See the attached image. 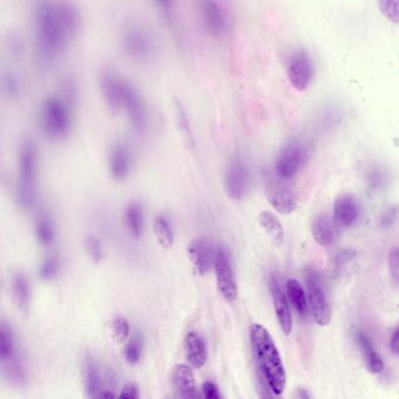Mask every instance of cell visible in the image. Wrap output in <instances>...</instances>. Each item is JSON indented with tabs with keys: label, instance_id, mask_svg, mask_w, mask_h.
<instances>
[{
	"label": "cell",
	"instance_id": "obj_34",
	"mask_svg": "<svg viewBox=\"0 0 399 399\" xmlns=\"http://www.w3.org/2000/svg\"><path fill=\"white\" fill-rule=\"evenodd\" d=\"M380 12L392 23H399V0H378Z\"/></svg>",
	"mask_w": 399,
	"mask_h": 399
},
{
	"label": "cell",
	"instance_id": "obj_8",
	"mask_svg": "<svg viewBox=\"0 0 399 399\" xmlns=\"http://www.w3.org/2000/svg\"><path fill=\"white\" fill-rule=\"evenodd\" d=\"M307 153V147L302 142L294 141L285 147L275 164L277 177L285 180L293 178L305 163Z\"/></svg>",
	"mask_w": 399,
	"mask_h": 399
},
{
	"label": "cell",
	"instance_id": "obj_21",
	"mask_svg": "<svg viewBox=\"0 0 399 399\" xmlns=\"http://www.w3.org/2000/svg\"><path fill=\"white\" fill-rule=\"evenodd\" d=\"M13 301L21 313L26 314L31 303V288L26 275L17 273L12 280Z\"/></svg>",
	"mask_w": 399,
	"mask_h": 399
},
{
	"label": "cell",
	"instance_id": "obj_26",
	"mask_svg": "<svg viewBox=\"0 0 399 399\" xmlns=\"http://www.w3.org/2000/svg\"><path fill=\"white\" fill-rule=\"evenodd\" d=\"M287 295H288V298H290V302L296 312L302 316H305L308 313V305H307L305 290L298 280H294V279L288 280L287 282Z\"/></svg>",
	"mask_w": 399,
	"mask_h": 399
},
{
	"label": "cell",
	"instance_id": "obj_4",
	"mask_svg": "<svg viewBox=\"0 0 399 399\" xmlns=\"http://www.w3.org/2000/svg\"><path fill=\"white\" fill-rule=\"evenodd\" d=\"M38 153L33 142H25L20 150L19 180L17 186V202L24 210L33 206L36 200Z\"/></svg>",
	"mask_w": 399,
	"mask_h": 399
},
{
	"label": "cell",
	"instance_id": "obj_28",
	"mask_svg": "<svg viewBox=\"0 0 399 399\" xmlns=\"http://www.w3.org/2000/svg\"><path fill=\"white\" fill-rule=\"evenodd\" d=\"M17 354L16 343L11 327L3 322L0 329V358L5 363Z\"/></svg>",
	"mask_w": 399,
	"mask_h": 399
},
{
	"label": "cell",
	"instance_id": "obj_9",
	"mask_svg": "<svg viewBox=\"0 0 399 399\" xmlns=\"http://www.w3.org/2000/svg\"><path fill=\"white\" fill-rule=\"evenodd\" d=\"M287 73L290 83L299 91L307 89L314 78L313 60L305 50L294 52L290 55L287 66Z\"/></svg>",
	"mask_w": 399,
	"mask_h": 399
},
{
	"label": "cell",
	"instance_id": "obj_16",
	"mask_svg": "<svg viewBox=\"0 0 399 399\" xmlns=\"http://www.w3.org/2000/svg\"><path fill=\"white\" fill-rule=\"evenodd\" d=\"M360 217V205L356 197L343 193L337 197L334 205V223L337 227H349Z\"/></svg>",
	"mask_w": 399,
	"mask_h": 399
},
{
	"label": "cell",
	"instance_id": "obj_22",
	"mask_svg": "<svg viewBox=\"0 0 399 399\" xmlns=\"http://www.w3.org/2000/svg\"><path fill=\"white\" fill-rule=\"evenodd\" d=\"M334 220L328 215H319L312 224V233L317 244L321 246H329L334 241L335 231H334Z\"/></svg>",
	"mask_w": 399,
	"mask_h": 399
},
{
	"label": "cell",
	"instance_id": "obj_12",
	"mask_svg": "<svg viewBox=\"0 0 399 399\" xmlns=\"http://www.w3.org/2000/svg\"><path fill=\"white\" fill-rule=\"evenodd\" d=\"M307 286H308V299H310V310L313 313L314 320L320 325H328L332 319V312L325 298V292L322 290L321 283L314 273L310 274L307 279Z\"/></svg>",
	"mask_w": 399,
	"mask_h": 399
},
{
	"label": "cell",
	"instance_id": "obj_32",
	"mask_svg": "<svg viewBox=\"0 0 399 399\" xmlns=\"http://www.w3.org/2000/svg\"><path fill=\"white\" fill-rule=\"evenodd\" d=\"M109 333L116 343H125L130 335L129 322L125 317H116L110 322Z\"/></svg>",
	"mask_w": 399,
	"mask_h": 399
},
{
	"label": "cell",
	"instance_id": "obj_6",
	"mask_svg": "<svg viewBox=\"0 0 399 399\" xmlns=\"http://www.w3.org/2000/svg\"><path fill=\"white\" fill-rule=\"evenodd\" d=\"M204 28L215 38H223L231 31L232 17L222 0H200Z\"/></svg>",
	"mask_w": 399,
	"mask_h": 399
},
{
	"label": "cell",
	"instance_id": "obj_17",
	"mask_svg": "<svg viewBox=\"0 0 399 399\" xmlns=\"http://www.w3.org/2000/svg\"><path fill=\"white\" fill-rule=\"evenodd\" d=\"M171 383L177 395L182 398H197L196 380L191 367L186 364H177L171 370Z\"/></svg>",
	"mask_w": 399,
	"mask_h": 399
},
{
	"label": "cell",
	"instance_id": "obj_24",
	"mask_svg": "<svg viewBox=\"0 0 399 399\" xmlns=\"http://www.w3.org/2000/svg\"><path fill=\"white\" fill-rule=\"evenodd\" d=\"M357 342L363 352L364 358H365L369 370L374 374H380L383 371V360L374 348L371 340L365 334L360 333L357 334Z\"/></svg>",
	"mask_w": 399,
	"mask_h": 399
},
{
	"label": "cell",
	"instance_id": "obj_20",
	"mask_svg": "<svg viewBox=\"0 0 399 399\" xmlns=\"http://www.w3.org/2000/svg\"><path fill=\"white\" fill-rule=\"evenodd\" d=\"M83 377L85 390L88 397H101L102 380L98 367L94 358L87 354L83 363Z\"/></svg>",
	"mask_w": 399,
	"mask_h": 399
},
{
	"label": "cell",
	"instance_id": "obj_39",
	"mask_svg": "<svg viewBox=\"0 0 399 399\" xmlns=\"http://www.w3.org/2000/svg\"><path fill=\"white\" fill-rule=\"evenodd\" d=\"M202 391H203L204 397H206L208 399H219L222 397L219 389L213 382H205V383H203Z\"/></svg>",
	"mask_w": 399,
	"mask_h": 399
},
{
	"label": "cell",
	"instance_id": "obj_37",
	"mask_svg": "<svg viewBox=\"0 0 399 399\" xmlns=\"http://www.w3.org/2000/svg\"><path fill=\"white\" fill-rule=\"evenodd\" d=\"M389 270L392 280L399 285V247L392 248L389 253Z\"/></svg>",
	"mask_w": 399,
	"mask_h": 399
},
{
	"label": "cell",
	"instance_id": "obj_11",
	"mask_svg": "<svg viewBox=\"0 0 399 399\" xmlns=\"http://www.w3.org/2000/svg\"><path fill=\"white\" fill-rule=\"evenodd\" d=\"M266 196L275 211L281 215H290L296 208L295 193L282 178L267 182Z\"/></svg>",
	"mask_w": 399,
	"mask_h": 399
},
{
	"label": "cell",
	"instance_id": "obj_7",
	"mask_svg": "<svg viewBox=\"0 0 399 399\" xmlns=\"http://www.w3.org/2000/svg\"><path fill=\"white\" fill-rule=\"evenodd\" d=\"M215 278L222 296L226 301L235 302L238 298V286L232 270L230 257L223 247H218L215 257Z\"/></svg>",
	"mask_w": 399,
	"mask_h": 399
},
{
	"label": "cell",
	"instance_id": "obj_14",
	"mask_svg": "<svg viewBox=\"0 0 399 399\" xmlns=\"http://www.w3.org/2000/svg\"><path fill=\"white\" fill-rule=\"evenodd\" d=\"M188 255L192 266L200 277L206 274L212 263H215V252L208 239H195L188 247Z\"/></svg>",
	"mask_w": 399,
	"mask_h": 399
},
{
	"label": "cell",
	"instance_id": "obj_29",
	"mask_svg": "<svg viewBox=\"0 0 399 399\" xmlns=\"http://www.w3.org/2000/svg\"><path fill=\"white\" fill-rule=\"evenodd\" d=\"M3 364H4L6 375L8 376L10 380H12L13 383H16L17 385H23V384L26 383L28 374H26L24 362L20 358V356L16 354L11 360Z\"/></svg>",
	"mask_w": 399,
	"mask_h": 399
},
{
	"label": "cell",
	"instance_id": "obj_30",
	"mask_svg": "<svg viewBox=\"0 0 399 399\" xmlns=\"http://www.w3.org/2000/svg\"><path fill=\"white\" fill-rule=\"evenodd\" d=\"M36 235L40 245H43V246H50L54 241V225L52 223L51 218L48 215H41L36 222Z\"/></svg>",
	"mask_w": 399,
	"mask_h": 399
},
{
	"label": "cell",
	"instance_id": "obj_40",
	"mask_svg": "<svg viewBox=\"0 0 399 399\" xmlns=\"http://www.w3.org/2000/svg\"><path fill=\"white\" fill-rule=\"evenodd\" d=\"M155 3H156L157 6L161 8L165 14H170L171 11H173L175 0H155Z\"/></svg>",
	"mask_w": 399,
	"mask_h": 399
},
{
	"label": "cell",
	"instance_id": "obj_5",
	"mask_svg": "<svg viewBox=\"0 0 399 399\" xmlns=\"http://www.w3.org/2000/svg\"><path fill=\"white\" fill-rule=\"evenodd\" d=\"M122 46L131 59L147 63L156 54V41L149 31L138 25H131L122 33Z\"/></svg>",
	"mask_w": 399,
	"mask_h": 399
},
{
	"label": "cell",
	"instance_id": "obj_35",
	"mask_svg": "<svg viewBox=\"0 0 399 399\" xmlns=\"http://www.w3.org/2000/svg\"><path fill=\"white\" fill-rule=\"evenodd\" d=\"M59 267V260H58L56 257H51V258L46 259V260L43 262V265L40 266V278L45 280V281H48V280L54 279L55 277L58 275Z\"/></svg>",
	"mask_w": 399,
	"mask_h": 399
},
{
	"label": "cell",
	"instance_id": "obj_13",
	"mask_svg": "<svg viewBox=\"0 0 399 399\" xmlns=\"http://www.w3.org/2000/svg\"><path fill=\"white\" fill-rule=\"evenodd\" d=\"M250 177L246 166L239 158H235L228 165L225 175V188L227 196L233 200H243L248 190Z\"/></svg>",
	"mask_w": 399,
	"mask_h": 399
},
{
	"label": "cell",
	"instance_id": "obj_18",
	"mask_svg": "<svg viewBox=\"0 0 399 399\" xmlns=\"http://www.w3.org/2000/svg\"><path fill=\"white\" fill-rule=\"evenodd\" d=\"M272 298L274 303L275 314L278 317L279 325L281 327L282 332L290 335L293 329V320H292V314H290V307L287 303V299L285 294L282 292L281 288L279 286L278 281L273 279L272 280Z\"/></svg>",
	"mask_w": 399,
	"mask_h": 399
},
{
	"label": "cell",
	"instance_id": "obj_31",
	"mask_svg": "<svg viewBox=\"0 0 399 399\" xmlns=\"http://www.w3.org/2000/svg\"><path fill=\"white\" fill-rule=\"evenodd\" d=\"M1 88L10 98H17L21 91V83L16 72L5 69L1 72Z\"/></svg>",
	"mask_w": 399,
	"mask_h": 399
},
{
	"label": "cell",
	"instance_id": "obj_27",
	"mask_svg": "<svg viewBox=\"0 0 399 399\" xmlns=\"http://www.w3.org/2000/svg\"><path fill=\"white\" fill-rule=\"evenodd\" d=\"M153 232L157 241L165 250H170L173 246V231L171 224L165 215H158L153 223Z\"/></svg>",
	"mask_w": 399,
	"mask_h": 399
},
{
	"label": "cell",
	"instance_id": "obj_33",
	"mask_svg": "<svg viewBox=\"0 0 399 399\" xmlns=\"http://www.w3.org/2000/svg\"><path fill=\"white\" fill-rule=\"evenodd\" d=\"M142 352H143V341L140 335H135L125 345V360L130 364H138L141 360Z\"/></svg>",
	"mask_w": 399,
	"mask_h": 399
},
{
	"label": "cell",
	"instance_id": "obj_15",
	"mask_svg": "<svg viewBox=\"0 0 399 399\" xmlns=\"http://www.w3.org/2000/svg\"><path fill=\"white\" fill-rule=\"evenodd\" d=\"M131 151L123 141L114 143L109 153V171L114 180H125L131 170Z\"/></svg>",
	"mask_w": 399,
	"mask_h": 399
},
{
	"label": "cell",
	"instance_id": "obj_23",
	"mask_svg": "<svg viewBox=\"0 0 399 399\" xmlns=\"http://www.w3.org/2000/svg\"><path fill=\"white\" fill-rule=\"evenodd\" d=\"M125 225L129 235L133 238H141L144 230V213L141 205L138 203L130 204L125 210Z\"/></svg>",
	"mask_w": 399,
	"mask_h": 399
},
{
	"label": "cell",
	"instance_id": "obj_10",
	"mask_svg": "<svg viewBox=\"0 0 399 399\" xmlns=\"http://www.w3.org/2000/svg\"><path fill=\"white\" fill-rule=\"evenodd\" d=\"M127 78L113 68H103L98 76V87L107 106L114 111H121L122 95Z\"/></svg>",
	"mask_w": 399,
	"mask_h": 399
},
{
	"label": "cell",
	"instance_id": "obj_19",
	"mask_svg": "<svg viewBox=\"0 0 399 399\" xmlns=\"http://www.w3.org/2000/svg\"><path fill=\"white\" fill-rule=\"evenodd\" d=\"M184 345L188 363L196 369L204 367L208 360V348L203 337L196 332H190L185 336Z\"/></svg>",
	"mask_w": 399,
	"mask_h": 399
},
{
	"label": "cell",
	"instance_id": "obj_1",
	"mask_svg": "<svg viewBox=\"0 0 399 399\" xmlns=\"http://www.w3.org/2000/svg\"><path fill=\"white\" fill-rule=\"evenodd\" d=\"M81 25V13L72 0H36L34 48L41 68L48 69L54 65L78 36Z\"/></svg>",
	"mask_w": 399,
	"mask_h": 399
},
{
	"label": "cell",
	"instance_id": "obj_2",
	"mask_svg": "<svg viewBox=\"0 0 399 399\" xmlns=\"http://www.w3.org/2000/svg\"><path fill=\"white\" fill-rule=\"evenodd\" d=\"M250 343L259 369L274 395H281L286 387V371L274 341L263 325L250 327Z\"/></svg>",
	"mask_w": 399,
	"mask_h": 399
},
{
	"label": "cell",
	"instance_id": "obj_36",
	"mask_svg": "<svg viewBox=\"0 0 399 399\" xmlns=\"http://www.w3.org/2000/svg\"><path fill=\"white\" fill-rule=\"evenodd\" d=\"M86 248L89 258L95 263L102 261V259H103V247H102L100 239L93 237V235L88 237L86 241Z\"/></svg>",
	"mask_w": 399,
	"mask_h": 399
},
{
	"label": "cell",
	"instance_id": "obj_38",
	"mask_svg": "<svg viewBox=\"0 0 399 399\" xmlns=\"http://www.w3.org/2000/svg\"><path fill=\"white\" fill-rule=\"evenodd\" d=\"M120 398H140V389L138 385L133 382H128L122 387L121 392L118 395Z\"/></svg>",
	"mask_w": 399,
	"mask_h": 399
},
{
	"label": "cell",
	"instance_id": "obj_41",
	"mask_svg": "<svg viewBox=\"0 0 399 399\" xmlns=\"http://www.w3.org/2000/svg\"><path fill=\"white\" fill-rule=\"evenodd\" d=\"M390 348L393 354H399V328L396 330L390 341Z\"/></svg>",
	"mask_w": 399,
	"mask_h": 399
},
{
	"label": "cell",
	"instance_id": "obj_3",
	"mask_svg": "<svg viewBox=\"0 0 399 399\" xmlns=\"http://www.w3.org/2000/svg\"><path fill=\"white\" fill-rule=\"evenodd\" d=\"M72 91L63 95H51L40 108V125L48 138L58 141L66 138L73 127V98Z\"/></svg>",
	"mask_w": 399,
	"mask_h": 399
},
{
	"label": "cell",
	"instance_id": "obj_25",
	"mask_svg": "<svg viewBox=\"0 0 399 399\" xmlns=\"http://www.w3.org/2000/svg\"><path fill=\"white\" fill-rule=\"evenodd\" d=\"M258 220L262 228L266 231L267 235H270V239L277 245H281L283 243V239H285L283 227L273 213L267 211L261 212L259 215Z\"/></svg>",
	"mask_w": 399,
	"mask_h": 399
}]
</instances>
